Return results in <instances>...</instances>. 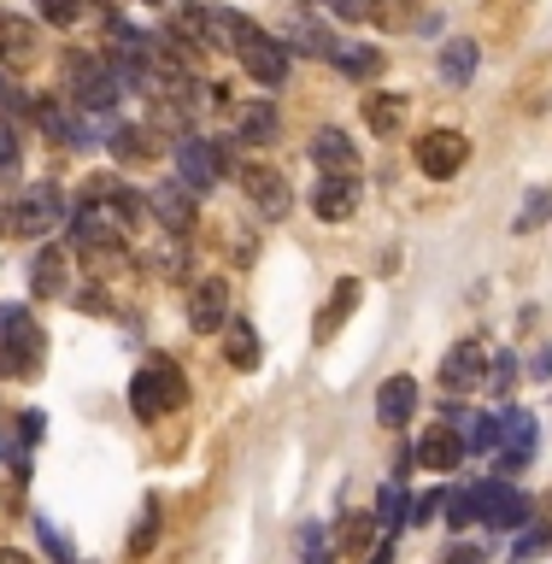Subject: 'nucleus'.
<instances>
[{
  "label": "nucleus",
  "mask_w": 552,
  "mask_h": 564,
  "mask_svg": "<svg viewBox=\"0 0 552 564\" xmlns=\"http://www.w3.org/2000/svg\"><path fill=\"white\" fill-rule=\"evenodd\" d=\"M212 30H218L224 42L236 47V59L247 65V77H253L259 88H282V77H289V53H282L271 35L253 24V18H241V12H212Z\"/></svg>",
  "instance_id": "obj_1"
},
{
  "label": "nucleus",
  "mask_w": 552,
  "mask_h": 564,
  "mask_svg": "<svg viewBox=\"0 0 552 564\" xmlns=\"http://www.w3.org/2000/svg\"><path fill=\"white\" fill-rule=\"evenodd\" d=\"M42 329L30 324L24 306H0V377L12 382H30L42 370Z\"/></svg>",
  "instance_id": "obj_2"
},
{
  "label": "nucleus",
  "mask_w": 552,
  "mask_h": 564,
  "mask_svg": "<svg viewBox=\"0 0 552 564\" xmlns=\"http://www.w3.org/2000/svg\"><path fill=\"white\" fill-rule=\"evenodd\" d=\"M183 400H188V382L176 377V365H165V359H153L148 370H136V377H130V412L141 423L165 417L171 405H183Z\"/></svg>",
  "instance_id": "obj_3"
},
{
  "label": "nucleus",
  "mask_w": 552,
  "mask_h": 564,
  "mask_svg": "<svg viewBox=\"0 0 552 564\" xmlns=\"http://www.w3.org/2000/svg\"><path fill=\"white\" fill-rule=\"evenodd\" d=\"M176 171H183V188L206 194L229 171V148L224 141H206V135H183L176 141Z\"/></svg>",
  "instance_id": "obj_4"
},
{
  "label": "nucleus",
  "mask_w": 552,
  "mask_h": 564,
  "mask_svg": "<svg viewBox=\"0 0 552 564\" xmlns=\"http://www.w3.org/2000/svg\"><path fill=\"white\" fill-rule=\"evenodd\" d=\"M465 159H470V141L458 135V130H430V135H418V171L435 176V183L458 176V171H465Z\"/></svg>",
  "instance_id": "obj_5"
},
{
  "label": "nucleus",
  "mask_w": 552,
  "mask_h": 564,
  "mask_svg": "<svg viewBox=\"0 0 552 564\" xmlns=\"http://www.w3.org/2000/svg\"><path fill=\"white\" fill-rule=\"evenodd\" d=\"M71 95H77V106H88V112H112L123 88H118V77L100 59H83L77 53V59H71Z\"/></svg>",
  "instance_id": "obj_6"
},
{
  "label": "nucleus",
  "mask_w": 552,
  "mask_h": 564,
  "mask_svg": "<svg viewBox=\"0 0 552 564\" xmlns=\"http://www.w3.org/2000/svg\"><path fill=\"white\" fill-rule=\"evenodd\" d=\"M59 188L42 183V188H24L18 194V206L7 212V224H12V236H47L53 224H59Z\"/></svg>",
  "instance_id": "obj_7"
},
{
  "label": "nucleus",
  "mask_w": 552,
  "mask_h": 564,
  "mask_svg": "<svg viewBox=\"0 0 552 564\" xmlns=\"http://www.w3.org/2000/svg\"><path fill=\"white\" fill-rule=\"evenodd\" d=\"M483 382H488L483 347H476V341L447 347V359H441V388H447V394H470V388H483Z\"/></svg>",
  "instance_id": "obj_8"
},
{
  "label": "nucleus",
  "mask_w": 552,
  "mask_h": 564,
  "mask_svg": "<svg viewBox=\"0 0 552 564\" xmlns=\"http://www.w3.org/2000/svg\"><path fill=\"white\" fill-rule=\"evenodd\" d=\"M188 324L194 329H224L229 324V276H201L188 289Z\"/></svg>",
  "instance_id": "obj_9"
},
{
  "label": "nucleus",
  "mask_w": 552,
  "mask_h": 564,
  "mask_svg": "<svg viewBox=\"0 0 552 564\" xmlns=\"http://www.w3.org/2000/svg\"><path fill=\"white\" fill-rule=\"evenodd\" d=\"M312 212L324 224H342L359 212V176H317V188H312Z\"/></svg>",
  "instance_id": "obj_10"
},
{
  "label": "nucleus",
  "mask_w": 552,
  "mask_h": 564,
  "mask_svg": "<svg viewBox=\"0 0 552 564\" xmlns=\"http://www.w3.org/2000/svg\"><path fill=\"white\" fill-rule=\"evenodd\" d=\"M418 465L423 470H458L465 465V435H458L453 423H430L418 441Z\"/></svg>",
  "instance_id": "obj_11"
},
{
  "label": "nucleus",
  "mask_w": 552,
  "mask_h": 564,
  "mask_svg": "<svg viewBox=\"0 0 552 564\" xmlns=\"http://www.w3.org/2000/svg\"><path fill=\"white\" fill-rule=\"evenodd\" d=\"M241 183H247V194H253V206L264 212V218H289L294 194H289V183H282V171H271V165H247Z\"/></svg>",
  "instance_id": "obj_12"
},
{
  "label": "nucleus",
  "mask_w": 552,
  "mask_h": 564,
  "mask_svg": "<svg viewBox=\"0 0 552 564\" xmlns=\"http://www.w3.org/2000/svg\"><path fill=\"white\" fill-rule=\"evenodd\" d=\"M312 165L317 176H359V148L342 130H317L312 135Z\"/></svg>",
  "instance_id": "obj_13"
},
{
  "label": "nucleus",
  "mask_w": 552,
  "mask_h": 564,
  "mask_svg": "<svg viewBox=\"0 0 552 564\" xmlns=\"http://www.w3.org/2000/svg\"><path fill=\"white\" fill-rule=\"evenodd\" d=\"M153 212H159V224H165V236H188L194 229V188L159 183L153 188Z\"/></svg>",
  "instance_id": "obj_14"
},
{
  "label": "nucleus",
  "mask_w": 552,
  "mask_h": 564,
  "mask_svg": "<svg viewBox=\"0 0 552 564\" xmlns=\"http://www.w3.org/2000/svg\"><path fill=\"white\" fill-rule=\"evenodd\" d=\"M418 400H423V394H418V377H388V382L377 388V417L400 430V423L418 417Z\"/></svg>",
  "instance_id": "obj_15"
},
{
  "label": "nucleus",
  "mask_w": 552,
  "mask_h": 564,
  "mask_svg": "<svg viewBox=\"0 0 552 564\" xmlns=\"http://www.w3.org/2000/svg\"><path fill=\"white\" fill-rule=\"evenodd\" d=\"M405 118H412V100L394 95V88H382V95H365V123H370V135H400Z\"/></svg>",
  "instance_id": "obj_16"
},
{
  "label": "nucleus",
  "mask_w": 552,
  "mask_h": 564,
  "mask_svg": "<svg viewBox=\"0 0 552 564\" xmlns=\"http://www.w3.org/2000/svg\"><path fill=\"white\" fill-rule=\"evenodd\" d=\"M277 130H282V118H277L271 100H247V106H236V135H241V141H253V148H271Z\"/></svg>",
  "instance_id": "obj_17"
},
{
  "label": "nucleus",
  "mask_w": 552,
  "mask_h": 564,
  "mask_svg": "<svg viewBox=\"0 0 552 564\" xmlns=\"http://www.w3.org/2000/svg\"><path fill=\"white\" fill-rule=\"evenodd\" d=\"M65 276H71V264H65V247H42V253L30 259V289L42 294V300H53V294H65Z\"/></svg>",
  "instance_id": "obj_18"
},
{
  "label": "nucleus",
  "mask_w": 552,
  "mask_h": 564,
  "mask_svg": "<svg viewBox=\"0 0 552 564\" xmlns=\"http://www.w3.org/2000/svg\"><path fill=\"white\" fill-rule=\"evenodd\" d=\"M0 59H7V65L35 59V24H30V18L0 12Z\"/></svg>",
  "instance_id": "obj_19"
},
{
  "label": "nucleus",
  "mask_w": 552,
  "mask_h": 564,
  "mask_svg": "<svg viewBox=\"0 0 552 564\" xmlns=\"http://www.w3.org/2000/svg\"><path fill=\"white\" fill-rule=\"evenodd\" d=\"M171 42H183L188 53H206L212 47V12L206 7H183V12H171Z\"/></svg>",
  "instance_id": "obj_20"
},
{
  "label": "nucleus",
  "mask_w": 552,
  "mask_h": 564,
  "mask_svg": "<svg viewBox=\"0 0 552 564\" xmlns=\"http://www.w3.org/2000/svg\"><path fill=\"white\" fill-rule=\"evenodd\" d=\"M353 306H359V276H342V282H335V294H329V306L317 312V341H329V335L353 317Z\"/></svg>",
  "instance_id": "obj_21"
},
{
  "label": "nucleus",
  "mask_w": 552,
  "mask_h": 564,
  "mask_svg": "<svg viewBox=\"0 0 552 564\" xmlns=\"http://www.w3.org/2000/svg\"><path fill=\"white\" fill-rule=\"evenodd\" d=\"M370 535H377V511H347L342 529H335V546H342L347 558H365L370 553Z\"/></svg>",
  "instance_id": "obj_22"
},
{
  "label": "nucleus",
  "mask_w": 552,
  "mask_h": 564,
  "mask_svg": "<svg viewBox=\"0 0 552 564\" xmlns=\"http://www.w3.org/2000/svg\"><path fill=\"white\" fill-rule=\"evenodd\" d=\"M112 153L123 159V165L159 159V135H153V130H141V123H118V130H112Z\"/></svg>",
  "instance_id": "obj_23"
},
{
  "label": "nucleus",
  "mask_w": 552,
  "mask_h": 564,
  "mask_svg": "<svg viewBox=\"0 0 552 564\" xmlns=\"http://www.w3.org/2000/svg\"><path fill=\"white\" fill-rule=\"evenodd\" d=\"M224 359L236 365V370H259V335H253V324H247V317H236V324H229Z\"/></svg>",
  "instance_id": "obj_24"
},
{
  "label": "nucleus",
  "mask_w": 552,
  "mask_h": 564,
  "mask_svg": "<svg viewBox=\"0 0 552 564\" xmlns=\"http://www.w3.org/2000/svg\"><path fill=\"white\" fill-rule=\"evenodd\" d=\"M476 42H441V77H447L453 88H465L470 77H476Z\"/></svg>",
  "instance_id": "obj_25"
},
{
  "label": "nucleus",
  "mask_w": 552,
  "mask_h": 564,
  "mask_svg": "<svg viewBox=\"0 0 552 564\" xmlns=\"http://www.w3.org/2000/svg\"><path fill=\"white\" fill-rule=\"evenodd\" d=\"M289 42H300V53H312V59H335V47H342L324 24H317V18H294V24H289Z\"/></svg>",
  "instance_id": "obj_26"
},
{
  "label": "nucleus",
  "mask_w": 552,
  "mask_h": 564,
  "mask_svg": "<svg viewBox=\"0 0 552 564\" xmlns=\"http://www.w3.org/2000/svg\"><path fill=\"white\" fill-rule=\"evenodd\" d=\"M370 24H382V30H412V24H423V7H418V0H377Z\"/></svg>",
  "instance_id": "obj_27"
},
{
  "label": "nucleus",
  "mask_w": 552,
  "mask_h": 564,
  "mask_svg": "<svg viewBox=\"0 0 552 564\" xmlns=\"http://www.w3.org/2000/svg\"><path fill=\"white\" fill-rule=\"evenodd\" d=\"M335 65H342L347 77H377V70H382V53H377V47H359V42H342V47H335Z\"/></svg>",
  "instance_id": "obj_28"
},
{
  "label": "nucleus",
  "mask_w": 552,
  "mask_h": 564,
  "mask_svg": "<svg viewBox=\"0 0 552 564\" xmlns=\"http://www.w3.org/2000/svg\"><path fill=\"white\" fill-rule=\"evenodd\" d=\"M148 264L159 276H183V264H188V241L183 236H171L165 247H159V253H148Z\"/></svg>",
  "instance_id": "obj_29"
},
{
  "label": "nucleus",
  "mask_w": 552,
  "mask_h": 564,
  "mask_svg": "<svg viewBox=\"0 0 552 564\" xmlns=\"http://www.w3.org/2000/svg\"><path fill=\"white\" fill-rule=\"evenodd\" d=\"M546 218H552V188H535V194H529V206L518 212V236H535Z\"/></svg>",
  "instance_id": "obj_30"
},
{
  "label": "nucleus",
  "mask_w": 552,
  "mask_h": 564,
  "mask_svg": "<svg viewBox=\"0 0 552 564\" xmlns=\"http://www.w3.org/2000/svg\"><path fill=\"white\" fill-rule=\"evenodd\" d=\"M447 523H453V529H470V523H483V506H476V488H465V494H447Z\"/></svg>",
  "instance_id": "obj_31"
},
{
  "label": "nucleus",
  "mask_w": 552,
  "mask_h": 564,
  "mask_svg": "<svg viewBox=\"0 0 552 564\" xmlns=\"http://www.w3.org/2000/svg\"><path fill=\"white\" fill-rule=\"evenodd\" d=\"M400 523H405V494H400V488H382V500H377V529H388V535H394Z\"/></svg>",
  "instance_id": "obj_32"
},
{
  "label": "nucleus",
  "mask_w": 552,
  "mask_h": 564,
  "mask_svg": "<svg viewBox=\"0 0 552 564\" xmlns=\"http://www.w3.org/2000/svg\"><path fill=\"white\" fill-rule=\"evenodd\" d=\"M35 535H42V546L53 553V564H77V553H71V541L53 529V518H35Z\"/></svg>",
  "instance_id": "obj_33"
},
{
  "label": "nucleus",
  "mask_w": 552,
  "mask_h": 564,
  "mask_svg": "<svg viewBox=\"0 0 552 564\" xmlns=\"http://www.w3.org/2000/svg\"><path fill=\"white\" fill-rule=\"evenodd\" d=\"M518 359H511V352H500V359H494L488 365V388H494V394H511V382H518Z\"/></svg>",
  "instance_id": "obj_34"
},
{
  "label": "nucleus",
  "mask_w": 552,
  "mask_h": 564,
  "mask_svg": "<svg viewBox=\"0 0 552 564\" xmlns=\"http://www.w3.org/2000/svg\"><path fill=\"white\" fill-rule=\"evenodd\" d=\"M335 18H347V24H370V12H377V0H324Z\"/></svg>",
  "instance_id": "obj_35"
},
{
  "label": "nucleus",
  "mask_w": 552,
  "mask_h": 564,
  "mask_svg": "<svg viewBox=\"0 0 552 564\" xmlns=\"http://www.w3.org/2000/svg\"><path fill=\"white\" fill-rule=\"evenodd\" d=\"M42 18H47V24H59V30H71L83 18V7H77V0H42Z\"/></svg>",
  "instance_id": "obj_36"
},
{
  "label": "nucleus",
  "mask_w": 552,
  "mask_h": 564,
  "mask_svg": "<svg viewBox=\"0 0 552 564\" xmlns=\"http://www.w3.org/2000/svg\"><path fill=\"white\" fill-rule=\"evenodd\" d=\"M441 506H447V494H418V500L405 506V523H430Z\"/></svg>",
  "instance_id": "obj_37"
},
{
  "label": "nucleus",
  "mask_w": 552,
  "mask_h": 564,
  "mask_svg": "<svg viewBox=\"0 0 552 564\" xmlns=\"http://www.w3.org/2000/svg\"><path fill=\"white\" fill-rule=\"evenodd\" d=\"M0 112H12V118H18V112H30V106H24V88H18L7 70H0Z\"/></svg>",
  "instance_id": "obj_38"
},
{
  "label": "nucleus",
  "mask_w": 552,
  "mask_h": 564,
  "mask_svg": "<svg viewBox=\"0 0 552 564\" xmlns=\"http://www.w3.org/2000/svg\"><path fill=\"white\" fill-rule=\"evenodd\" d=\"M153 535H159V506H148V518H141V529L130 535V553H148Z\"/></svg>",
  "instance_id": "obj_39"
},
{
  "label": "nucleus",
  "mask_w": 552,
  "mask_h": 564,
  "mask_svg": "<svg viewBox=\"0 0 552 564\" xmlns=\"http://www.w3.org/2000/svg\"><path fill=\"white\" fill-rule=\"evenodd\" d=\"M0 176H18V141H12V130H0Z\"/></svg>",
  "instance_id": "obj_40"
},
{
  "label": "nucleus",
  "mask_w": 552,
  "mask_h": 564,
  "mask_svg": "<svg viewBox=\"0 0 552 564\" xmlns=\"http://www.w3.org/2000/svg\"><path fill=\"white\" fill-rule=\"evenodd\" d=\"M441 564H483V546H470V541H453L447 546V558Z\"/></svg>",
  "instance_id": "obj_41"
},
{
  "label": "nucleus",
  "mask_w": 552,
  "mask_h": 564,
  "mask_svg": "<svg viewBox=\"0 0 552 564\" xmlns=\"http://www.w3.org/2000/svg\"><path fill=\"white\" fill-rule=\"evenodd\" d=\"M317 546H324V529L306 523V529H300V553H306V564H317Z\"/></svg>",
  "instance_id": "obj_42"
},
{
  "label": "nucleus",
  "mask_w": 552,
  "mask_h": 564,
  "mask_svg": "<svg viewBox=\"0 0 552 564\" xmlns=\"http://www.w3.org/2000/svg\"><path fill=\"white\" fill-rule=\"evenodd\" d=\"M546 541H552V535H546V529H535V535H523L518 546H511V558H535V553H541V546H546Z\"/></svg>",
  "instance_id": "obj_43"
},
{
  "label": "nucleus",
  "mask_w": 552,
  "mask_h": 564,
  "mask_svg": "<svg viewBox=\"0 0 552 564\" xmlns=\"http://www.w3.org/2000/svg\"><path fill=\"white\" fill-rule=\"evenodd\" d=\"M42 412H24V417H18V430H24V447H30V441H42Z\"/></svg>",
  "instance_id": "obj_44"
},
{
  "label": "nucleus",
  "mask_w": 552,
  "mask_h": 564,
  "mask_svg": "<svg viewBox=\"0 0 552 564\" xmlns=\"http://www.w3.org/2000/svg\"><path fill=\"white\" fill-rule=\"evenodd\" d=\"M529 370H535V377H541V382H552V347H541V352H535V359H529Z\"/></svg>",
  "instance_id": "obj_45"
},
{
  "label": "nucleus",
  "mask_w": 552,
  "mask_h": 564,
  "mask_svg": "<svg viewBox=\"0 0 552 564\" xmlns=\"http://www.w3.org/2000/svg\"><path fill=\"white\" fill-rule=\"evenodd\" d=\"M0 564H35L30 553H18V546H0Z\"/></svg>",
  "instance_id": "obj_46"
},
{
  "label": "nucleus",
  "mask_w": 552,
  "mask_h": 564,
  "mask_svg": "<svg viewBox=\"0 0 552 564\" xmlns=\"http://www.w3.org/2000/svg\"><path fill=\"white\" fill-rule=\"evenodd\" d=\"M370 564H394V546H382V553H377V558H370Z\"/></svg>",
  "instance_id": "obj_47"
},
{
  "label": "nucleus",
  "mask_w": 552,
  "mask_h": 564,
  "mask_svg": "<svg viewBox=\"0 0 552 564\" xmlns=\"http://www.w3.org/2000/svg\"><path fill=\"white\" fill-rule=\"evenodd\" d=\"M141 7H171V0H141Z\"/></svg>",
  "instance_id": "obj_48"
},
{
  "label": "nucleus",
  "mask_w": 552,
  "mask_h": 564,
  "mask_svg": "<svg viewBox=\"0 0 552 564\" xmlns=\"http://www.w3.org/2000/svg\"><path fill=\"white\" fill-rule=\"evenodd\" d=\"M300 7H317V0H300Z\"/></svg>",
  "instance_id": "obj_49"
}]
</instances>
